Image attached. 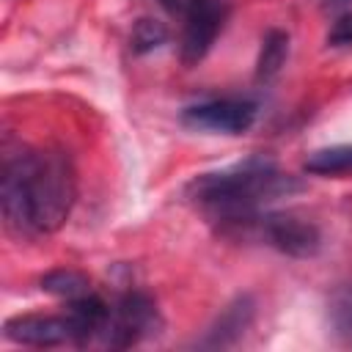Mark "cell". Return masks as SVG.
I'll return each mask as SVG.
<instances>
[{"instance_id": "cell-2", "label": "cell", "mask_w": 352, "mask_h": 352, "mask_svg": "<svg viewBox=\"0 0 352 352\" xmlns=\"http://www.w3.org/2000/svg\"><path fill=\"white\" fill-rule=\"evenodd\" d=\"M297 190L300 182L294 176L280 173L270 160L253 157L223 170L198 176L187 187V195L214 220L248 223L258 214L264 204Z\"/></svg>"}, {"instance_id": "cell-12", "label": "cell", "mask_w": 352, "mask_h": 352, "mask_svg": "<svg viewBox=\"0 0 352 352\" xmlns=\"http://www.w3.org/2000/svg\"><path fill=\"white\" fill-rule=\"evenodd\" d=\"M165 38H168L165 25H160L154 19H140L132 30V50L135 52H148V50L160 47Z\"/></svg>"}, {"instance_id": "cell-13", "label": "cell", "mask_w": 352, "mask_h": 352, "mask_svg": "<svg viewBox=\"0 0 352 352\" xmlns=\"http://www.w3.org/2000/svg\"><path fill=\"white\" fill-rule=\"evenodd\" d=\"M327 44L333 47H352V14H344L336 19V25L327 33Z\"/></svg>"}, {"instance_id": "cell-1", "label": "cell", "mask_w": 352, "mask_h": 352, "mask_svg": "<svg viewBox=\"0 0 352 352\" xmlns=\"http://www.w3.org/2000/svg\"><path fill=\"white\" fill-rule=\"evenodd\" d=\"M74 195V170L63 151H25L3 168V214L16 234L41 236L58 231L72 212Z\"/></svg>"}, {"instance_id": "cell-9", "label": "cell", "mask_w": 352, "mask_h": 352, "mask_svg": "<svg viewBox=\"0 0 352 352\" xmlns=\"http://www.w3.org/2000/svg\"><path fill=\"white\" fill-rule=\"evenodd\" d=\"M289 55V36L283 30H270L261 41V52H258V63H256V77L261 82H270L280 66L286 63Z\"/></svg>"}, {"instance_id": "cell-4", "label": "cell", "mask_w": 352, "mask_h": 352, "mask_svg": "<svg viewBox=\"0 0 352 352\" xmlns=\"http://www.w3.org/2000/svg\"><path fill=\"white\" fill-rule=\"evenodd\" d=\"M154 327H157L154 302L140 292H129L110 308L107 324L102 330V344L113 349H126Z\"/></svg>"}, {"instance_id": "cell-10", "label": "cell", "mask_w": 352, "mask_h": 352, "mask_svg": "<svg viewBox=\"0 0 352 352\" xmlns=\"http://www.w3.org/2000/svg\"><path fill=\"white\" fill-rule=\"evenodd\" d=\"M41 289L50 292V294H58V297H66L69 302L77 300V297H85L91 294L88 289V278L82 272H74V270H52L41 278Z\"/></svg>"}, {"instance_id": "cell-5", "label": "cell", "mask_w": 352, "mask_h": 352, "mask_svg": "<svg viewBox=\"0 0 352 352\" xmlns=\"http://www.w3.org/2000/svg\"><path fill=\"white\" fill-rule=\"evenodd\" d=\"M256 121V104L245 99H209L187 107L182 124L212 135H242Z\"/></svg>"}, {"instance_id": "cell-11", "label": "cell", "mask_w": 352, "mask_h": 352, "mask_svg": "<svg viewBox=\"0 0 352 352\" xmlns=\"http://www.w3.org/2000/svg\"><path fill=\"white\" fill-rule=\"evenodd\" d=\"M250 314H253V308H250V302H248V300H236L234 305H228V308H226V314L220 316L217 327L212 330L214 344H226V341H228V336L242 333V330L248 327V322H250Z\"/></svg>"}, {"instance_id": "cell-7", "label": "cell", "mask_w": 352, "mask_h": 352, "mask_svg": "<svg viewBox=\"0 0 352 352\" xmlns=\"http://www.w3.org/2000/svg\"><path fill=\"white\" fill-rule=\"evenodd\" d=\"M261 228L267 234V239L286 256H297V258H308L319 250L322 236L319 228L292 212H278V214H264L261 217Z\"/></svg>"}, {"instance_id": "cell-3", "label": "cell", "mask_w": 352, "mask_h": 352, "mask_svg": "<svg viewBox=\"0 0 352 352\" xmlns=\"http://www.w3.org/2000/svg\"><path fill=\"white\" fill-rule=\"evenodd\" d=\"M160 3L182 19L179 52L187 66H195L212 50L214 38L223 33V25L228 19V3L226 0H160Z\"/></svg>"}, {"instance_id": "cell-6", "label": "cell", "mask_w": 352, "mask_h": 352, "mask_svg": "<svg viewBox=\"0 0 352 352\" xmlns=\"http://www.w3.org/2000/svg\"><path fill=\"white\" fill-rule=\"evenodd\" d=\"M3 333L8 341L28 344V346L77 344V327L69 314H63V316H44V314L14 316L3 324Z\"/></svg>"}, {"instance_id": "cell-8", "label": "cell", "mask_w": 352, "mask_h": 352, "mask_svg": "<svg viewBox=\"0 0 352 352\" xmlns=\"http://www.w3.org/2000/svg\"><path fill=\"white\" fill-rule=\"evenodd\" d=\"M305 170L316 176H352V143L314 151L305 160Z\"/></svg>"}, {"instance_id": "cell-14", "label": "cell", "mask_w": 352, "mask_h": 352, "mask_svg": "<svg viewBox=\"0 0 352 352\" xmlns=\"http://www.w3.org/2000/svg\"><path fill=\"white\" fill-rule=\"evenodd\" d=\"M327 6H346V3H352V0H324Z\"/></svg>"}]
</instances>
